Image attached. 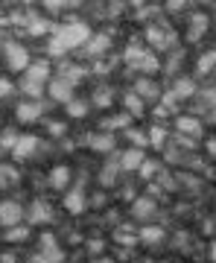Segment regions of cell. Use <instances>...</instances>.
Here are the masks:
<instances>
[{
  "label": "cell",
  "instance_id": "1",
  "mask_svg": "<svg viewBox=\"0 0 216 263\" xmlns=\"http://www.w3.org/2000/svg\"><path fill=\"white\" fill-rule=\"evenodd\" d=\"M50 79H53V67H50L47 59L29 62V67L24 70V79H21V91H24L29 100H41V94L47 91Z\"/></svg>",
  "mask_w": 216,
  "mask_h": 263
},
{
  "label": "cell",
  "instance_id": "2",
  "mask_svg": "<svg viewBox=\"0 0 216 263\" xmlns=\"http://www.w3.org/2000/svg\"><path fill=\"white\" fill-rule=\"evenodd\" d=\"M53 35L65 44L67 50H73V47H85L88 44V38L94 35L91 32V27L85 24V21H65V24H58V27H53Z\"/></svg>",
  "mask_w": 216,
  "mask_h": 263
},
{
  "label": "cell",
  "instance_id": "3",
  "mask_svg": "<svg viewBox=\"0 0 216 263\" xmlns=\"http://www.w3.org/2000/svg\"><path fill=\"white\" fill-rule=\"evenodd\" d=\"M3 62H6L9 70L24 73V70L29 67V50L24 47L21 41H6V44H3Z\"/></svg>",
  "mask_w": 216,
  "mask_h": 263
},
{
  "label": "cell",
  "instance_id": "4",
  "mask_svg": "<svg viewBox=\"0 0 216 263\" xmlns=\"http://www.w3.org/2000/svg\"><path fill=\"white\" fill-rule=\"evenodd\" d=\"M15 226H24V205L15 199H3L0 202V228L9 231Z\"/></svg>",
  "mask_w": 216,
  "mask_h": 263
},
{
  "label": "cell",
  "instance_id": "5",
  "mask_svg": "<svg viewBox=\"0 0 216 263\" xmlns=\"http://www.w3.org/2000/svg\"><path fill=\"white\" fill-rule=\"evenodd\" d=\"M146 38H149V44L161 53H167L172 44H175V32L167 27V24H149L146 27Z\"/></svg>",
  "mask_w": 216,
  "mask_h": 263
},
{
  "label": "cell",
  "instance_id": "6",
  "mask_svg": "<svg viewBox=\"0 0 216 263\" xmlns=\"http://www.w3.org/2000/svg\"><path fill=\"white\" fill-rule=\"evenodd\" d=\"M41 146H44V143H41L38 135H18V143L12 146V158L15 161H29L32 155H38Z\"/></svg>",
  "mask_w": 216,
  "mask_h": 263
},
{
  "label": "cell",
  "instance_id": "7",
  "mask_svg": "<svg viewBox=\"0 0 216 263\" xmlns=\"http://www.w3.org/2000/svg\"><path fill=\"white\" fill-rule=\"evenodd\" d=\"M210 29V15L207 12H190V18H187V41L190 44H196V41H202L205 38V32Z\"/></svg>",
  "mask_w": 216,
  "mask_h": 263
},
{
  "label": "cell",
  "instance_id": "8",
  "mask_svg": "<svg viewBox=\"0 0 216 263\" xmlns=\"http://www.w3.org/2000/svg\"><path fill=\"white\" fill-rule=\"evenodd\" d=\"M88 146L94 152H100V155H111L114 146H117V135L114 132H105V129H96L88 135Z\"/></svg>",
  "mask_w": 216,
  "mask_h": 263
},
{
  "label": "cell",
  "instance_id": "9",
  "mask_svg": "<svg viewBox=\"0 0 216 263\" xmlns=\"http://www.w3.org/2000/svg\"><path fill=\"white\" fill-rule=\"evenodd\" d=\"M24 219H27L29 226H47L50 219H53V208H50V202H44V199H35V202L24 211Z\"/></svg>",
  "mask_w": 216,
  "mask_h": 263
},
{
  "label": "cell",
  "instance_id": "10",
  "mask_svg": "<svg viewBox=\"0 0 216 263\" xmlns=\"http://www.w3.org/2000/svg\"><path fill=\"white\" fill-rule=\"evenodd\" d=\"M129 214H132V219H138V222H149L152 216L158 214V199L138 196L132 202V208H129Z\"/></svg>",
  "mask_w": 216,
  "mask_h": 263
},
{
  "label": "cell",
  "instance_id": "11",
  "mask_svg": "<svg viewBox=\"0 0 216 263\" xmlns=\"http://www.w3.org/2000/svg\"><path fill=\"white\" fill-rule=\"evenodd\" d=\"M47 94L56 100V103H70L76 97V85L73 82H67V79H62V76H53L50 79V85H47Z\"/></svg>",
  "mask_w": 216,
  "mask_h": 263
},
{
  "label": "cell",
  "instance_id": "12",
  "mask_svg": "<svg viewBox=\"0 0 216 263\" xmlns=\"http://www.w3.org/2000/svg\"><path fill=\"white\" fill-rule=\"evenodd\" d=\"M15 117L21 123H38L44 117V100H24V103H18Z\"/></svg>",
  "mask_w": 216,
  "mask_h": 263
},
{
  "label": "cell",
  "instance_id": "13",
  "mask_svg": "<svg viewBox=\"0 0 216 263\" xmlns=\"http://www.w3.org/2000/svg\"><path fill=\"white\" fill-rule=\"evenodd\" d=\"M175 132L184 135V138H190V141H196V138H202L205 126H202V120L193 117V114H179V117H175Z\"/></svg>",
  "mask_w": 216,
  "mask_h": 263
},
{
  "label": "cell",
  "instance_id": "14",
  "mask_svg": "<svg viewBox=\"0 0 216 263\" xmlns=\"http://www.w3.org/2000/svg\"><path fill=\"white\" fill-rule=\"evenodd\" d=\"M65 211L70 216H79V214H85V208H88V196H85V190L82 187H70L65 193Z\"/></svg>",
  "mask_w": 216,
  "mask_h": 263
},
{
  "label": "cell",
  "instance_id": "15",
  "mask_svg": "<svg viewBox=\"0 0 216 263\" xmlns=\"http://www.w3.org/2000/svg\"><path fill=\"white\" fill-rule=\"evenodd\" d=\"M70 179H73V170L67 167V164H56V167L50 170L47 184L53 190H67V187H70Z\"/></svg>",
  "mask_w": 216,
  "mask_h": 263
},
{
  "label": "cell",
  "instance_id": "16",
  "mask_svg": "<svg viewBox=\"0 0 216 263\" xmlns=\"http://www.w3.org/2000/svg\"><path fill=\"white\" fill-rule=\"evenodd\" d=\"M134 94L141 97L143 103H155V100H161V88L155 82H152L149 76H141V79H134Z\"/></svg>",
  "mask_w": 216,
  "mask_h": 263
},
{
  "label": "cell",
  "instance_id": "17",
  "mask_svg": "<svg viewBox=\"0 0 216 263\" xmlns=\"http://www.w3.org/2000/svg\"><path fill=\"white\" fill-rule=\"evenodd\" d=\"M108 47H111V35H108V32H94V35L88 38V44H85V53L100 59V56L108 53Z\"/></svg>",
  "mask_w": 216,
  "mask_h": 263
},
{
  "label": "cell",
  "instance_id": "18",
  "mask_svg": "<svg viewBox=\"0 0 216 263\" xmlns=\"http://www.w3.org/2000/svg\"><path fill=\"white\" fill-rule=\"evenodd\" d=\"M138 240H141L143 246H161L164 240H167V228L164 226H141Z\"/></svg>",
  "mask_w": 216,
  "mask_h": 263
},
{
  "label": "cell",
  "instance_id": "19",
  "mask_svg": "<svg viewBox=\"0 0 216 263\" xmlns=\"http://www.w3.org/2000/svg\"><path fill=\"white\" fill-rule=\"evenodd\" d=\"M114 97H117V88L100 85V88H94V94H91V108H111Z\"/></svg>",
  "mask_w": 216,
  "mask_h": 263
},
{
  "label": "cell",
  "instance_id": "20",
  "mask_svg": "<svg viewBox=\"0 0 216 263\" xmlns=\"http://www.w3.org/2000/svg\"><path fill=\"white\" fill-rule=\"evenodd\" d=\"M196 91H199V85L196 79H190V76H179L175 79V85H172V94H175V100H196Z\"/></svg>",
  "mask_w": 216,
  "mask_h": 263
},
{
  "label": "cell",
  "instance_id": "21",
  "mask_svg": "<svg viewBox=\"0 0 216 263\" xmlns=\"http://www.w3.org/2000/svg\"><path fill=\"white\" fill-rule=\"evenodd\" d=\"M117 161H120V170H126V173H138V170H141V164L146 161V152H143V149H134V146H132V149L123 152Z\"/></svg>",
  "mask_w": 216,
  "mask_h": 263
},
{
  "label": "cell",
  "instance_id": "22",
  "mask_svg": "<svg viewBox=\"0 0 216 263\" xmlns=\"http://www.w3.org/2000/svg\"><path fill=\"white\" fill-rule=\"evenodd\" d=\"M120 100H123V108H126V114H129V117H143V114H146V103H143L134 91H126Z\"/></svg>",
  "mask_w": 216,
  "mask_h": 263
},
{
  "label": "cell",
  "instance_id": "23",
  "mask_svg": "<svg viewBox=\"0 0 216 263\" xmlns=\"http://www.w3.org/2000/svg\"><path fill=\"white\" fill-rule=\"evenodd\" d=\"M65 111H67L70 120H82V117H88V111H91V100H85V97H73V100L65 105Z\"/></svg>",
  "mask_w": 216,
  "mask_h": 263
},
{
  "label": "cell",
  "instance_id": "24",
  "mask_svg": "<svg viewBox=\"0 0 216 263\" xmlns=\"http://www.w3.org/2000/svg\"><path fill=\"white\" fill-rule=\"evenodd\" d=\"M58 76L76 85V82H82L85 76H88V70H85L82 65H76V62H62V67H58Z\"/></svg>",
  "mask_w": 216,
  "mask_h": 263
},
{
  "label": "cell",
  "instance_id": "25",
  "mask_svg": "<svg viewBox=\"0 0 216 263\" xmlns=\"http://www.w3.org/2000/svg\"><path fill=\"white\" fill-rule=\"evenodd\" d=\"M146 53H149V50H143L141 44H129V47H126V56H123V62L132 67V70H141V65H143V59H146Z\"/></svg>",
  "mask_w": 216,
  "mask_h": 263
},
{
  "label": "cell",
  "instance_id": "26",
  "mask_svg": "<svg viewBox=\"0 0 216 263\" xmlns=\"http://www.w3.org/2000/svg\"><path fill=\"white\" fill-rule=\"evenodd\" d=\"M53 29V21L50 18H41V15H29L27 18V32L29 35H47Z\"/></svg>",
  "mask_w": 216,
  "mask_h": 263
},
{
  "label": "cell",
  "instance_id": "27",
  "mask_svg": "<svg viewBox=\"0 0 216 263\" xmlns=\"http://www.w3.org/2000/svg\"><path fill=\"white\" fill-rule=\"evenodd\" d=\"M216 70V50H205L196 62V73L199 76H210Z\"/></svg>",
  "mask_w": 216,
  "mask_h": 263
},
{
  "label": "cell",
  "instance_id": "28",
  "mask_svg": "<svg viewBox=\"0 0 216 263\" xmlns=\"http://www.w3.org/2000/svg\"><path fill=\"white\" fill-rule=\"evenodd\" d=\"M161 170H164V164H161L158 158H146L141 164V170H138V176H141L143 181H149V184H152V179H158Z\"/></svg>",
  "mask_w": 216,
  "mask_h": 263
},
{
  "label": "cell",
  "instance_id": "29",
  "mask_svg": "<svg viewBox=\"0 0 216 263\" xmlns=\"http://www.w3.org/2000/svg\"><path fill=\"white\" fill-rule=\"evenodd\" d=\"M114 243L123 246V249H134L141 240H138V231H129V228H114Z\"/></svg>",
  "mask_w": 216,
  "mask_h": 263
},
{
  "label": "cell",
  "instance_id": "30",
  "mask_svg": "<svg viewBox=\"0 0 216 263\" xmlns=\"http://www.w3.org/2000/svg\"><path fill=\"white\" fill-rule=\"evenodd\" d=\"M146 138H149V146H155V149H167V141H169V135L164 126H152L149 132H146Z\"/></svg>",
  "mask_w": 216,
  "mask_h": 263
},
{
  "label": "cell",
  "instance_id": "31",
  "mask_svg": "<svg viewBox=\"0 0 216 263\" xmlns=\"http://www.w3.org/2000/svg\"><path fill=\"white\" fill-rule=\"evenodd\" d=\"M129 126H132V117H129L126 111H120V114H111L108 120H103V129H105V132H114V129H123V132H126Z\"/></svg>",
  "mask_w": 216,
  "mask_h": 263
},
{
  "label": "cell",
  "instance_id": "32",
  "mask_svg": "<svg viewBox=\"0 0 216 263\" xmlns=\"http://www.w3.org/2000/svg\"><path fill=\"white\" fill-rule=\"evenodd\" d=\"M21 181V173L12 164H0V190L12 187V184H18Z\"/></svg>",
  "mask_w": 216,
  "mask_h": 263
},
{
  "label": "cell",
  "instance_id": "33",
  "mask_svg": "<svg viewBox=\"0 0 216 263\" xmlns=\"http://www.w3.org/2000/svg\"><path fill=\"white\" fill-rule=\"evenodd\" d=\"M172 179H175V187L179 190H190V193H193V190L202 187V179H196L193 173H175Z\"/></svg>",
  "mask_w": 216,
  "mask_h": 263
},
{
  "label": "cell",
  "instance_id": "34",
  "mask_svg": "<svg viewBox=\"0 0 216 263\" xmlns=\"http://www.w3.org/2000/svg\"><path fill=\"white\" fill-rule=\"evenodd\" d=\"M65 260V252L62 249H53V252H35L29 257V263H62Z\"/></svg>",
  "mask_w": 216,
  "mask_h": 263
},
{
  "label": "cell",
  "instance_id": "35",
  "mask_svg": "<svg viewBox=\"0 0 216 263\" xmlns=\"http://www.w3.org/2000/svg\"><path fill=\"white\" fill-rule=\"evenodd\" d=\"M6 243H12V246H18V243H27L29 240V228L27 226H15V228H9L6 231V237H3Z\"/></svg>",
  "mask_w": 216,
  "mask_h": 263
},
{
  "label": "cell",
  "instance_id": "36",
  "mask_svg": "<svg viewBox=\"0 0 216 263\" xmlns=\"http://www.w3.org/2000/svg\"><path fill=\"white\" fill-rule=\"evenodd\" d=\"M126 138L134 143V149H143V146H149V138H146V132L138 129V126H129V129H126Z\"/></svg>",
  "mask_w": 216,
  "mask_h": 263
},
{
  "label": "cell",
  "instance_id": "37",
  "mask_svg": "<svg viewBox=\"0 0 216 263\" xmlns=\"http://www.w3.org/2000/svg\"><path fill=\"white\" fill-rule=\"evenodd\" d=\"M67 56V47L58 41L56 35H50V41H47V59H65Z\"/></svg>",
  "mask_w": 216,
  "mask_h": 263
},
{
  "label": "cell",
  "instance_id": "38",
  "mask_svg": "<svg viewBox=\"0 0 216 263\" xmlns=\"http://www.w3.org/2000/svg\"><path fill=\"white\" fill-rule=\"evenodd\" d=\"M53 249H58L56 234H53V231H44V234H38V252H53Z\"/></svg>",
  "mask_w": 216,
  "mask_h": 263
},
{
  "label": "cell",
  "instance_id": "39",
  "mask_svg": "<svg viewBox=\"0 0 216 263\" xmlns=\"http://www.w3.org/2000/svg\"><path fill=\"white\" fill-rule=\"evenodd\" d=\"M158 70H161V59L149 50L146 59H143V65H141V73H158Z\"/></svg>",
  "mask_w": 216,
  "mask_h": 263
},
{
  "label": "cell",
  "instance_id": "40",
  "mask_svg": "<svg viewBox=\"0 0 216 263\" xmlns=\"http://www.w3.org/2000/svg\"><path fill=\"white\" fill-rule=\"evenodd\" d=\"M196 97H199V103H202V105H207V108H216V88H199Z\"/></svg>",
  "mask_w": 216,
  "mask_h": 263
},
{
  "label": "cell",
  "instance_id": "41",
  "mask_svg": "<svg viewBox=\"0 0 216 263\" xmlns=\"http://www.w3.org/2000/svg\"><path fill=\"white\" fill-rule=\"evenodd\" d=\"M15 143H18V132H15V129H3V132H0V146H3V149L12 152Z\"/></svg>",
  "mask_w": 216,
  "mask_h": 263
},
{
  "label": "cell",
  "instance_id": "42",
  "mask_svg": "<svg viewBox=\"0 0 216 263\" xmlns=\"http://www.w3.org/2000/svg\"><path fill=\"white\" fill-rule=\"evenodd\" d=\"M67 6H73V3H65V0H50V3H44V9H47L50 15H56V12L67 9Z\"/></svg>",
  "mask_w": 216,
  "mask_h": 263
},
{
  "label": "cell",
  "instance_id": "43",
  "mask_svg": "<svg viewBox=\"0 0 216 263\" xmlns=\"http://www.w3.org/2000/svg\"><path fill=\"white\" fill-rule=\"evenodd\" d=\"M12 91H15V85H12L9 79H0V100H6Z\"/></svg>",
  "mask_w": 216,
  "mask_h": 263
},
{
  "label": "cell",
  "instance_id": "44",
  "mask_svg": "<svg viewBox=\"0 0 216 263\" xmlns=\"http://www.w3.org/2000/svg\"><path fill=\"white\" fill-rule=\"evenodd\" d=\"M88 252H91V257H100V252H103V240H88Z\"/></svg>",
  "mask_w": 216,
  "mask_h": 263
},
{
  "label": "cell",
  "instance_id": "45",
  "mask_svg": "<svg viewBox=\"0 0 216 263\" xmlns=\"http://www.w3.org/2000/svg\"><path fill=\"white\" fill-rule=\"evenodd\" d=\"M205 152L210 155V158H216V138H207L205 141Z\"/></svg>",
  "mask_w": 216,
  "mask_h": 263
},
{
  "label": "cell",
  "instance_id": "46",
  "mask_svg": "<svg viewBox=\"0 0 216 263\" xmlns=\"http://www.w3.org/2000/svg\"><path fill=\"white\" fill-rule=\"evenodd\" d=\"M207 260L216 263V240H210V246H207Z\"/></svg>",
  "mask_w": 216,
  "mask_h": 263
},
{
  "label": "cell",
  "instance_id": "47",
  "mask_svg": "<svg viewBox=\"0 0 216 263\" xmlns=\"http://www.w3.org/2000/svg\"><path fill=\"white\" fill-rule=\"evenodd\" d=\"M91 263H114L111 257H105V254H100V257H91Z\"/></svg>",
  "mask_w": 216,
  "mask_h": 263
},
{
  "label": "cell",
  "instance_id": "48",
  "mask_svg": "<svg viewBox=\"0 0 216 263\" xmlns=\"http://www.w3.org/2000/svg\"><path fill=\"white\" fill-rule=\"evenodd\" d=\"M138 263H152V257H141V260H138Z\"/></svg>",
  "mask_w": 216,
  "mask_h": 263
}]
</instances>
